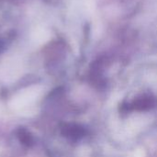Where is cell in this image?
I'll return each mask as SVG.
<instances>
[{
    "instance_id": "6da1fadb",
    "label": "cell",
    "mask_w": 157,
    "mask_h": 157,
    "mask_svg": "<svg viewBox=\"0 0 157 157\" xmlns=\"http://www.w3.org/2000/svg\"><path fill=\"white\" fill-rule=\"evenodd\" d=\"M155 105V99L147 95L142 96L134 100L130 106V109H137V110H147L153 108Z\"/></svg>"
},
{
    "instance_id": "7a4b0ae2",
    "label": "cell",
    "mask_w": 157,
    "mask_h": 157,
    "mask_svg": "<svg viewBox=\"0 0 157 157\" xmlns=\"http://www.w3.org/2000/svg\"><path fill=\"white\" fill-rule=\"evenodd\" d=\"M63 134L71 139L77 140L83 137L86 133V130L77 125H67L63 129Z\"/></svg>"
}]
</instances>
